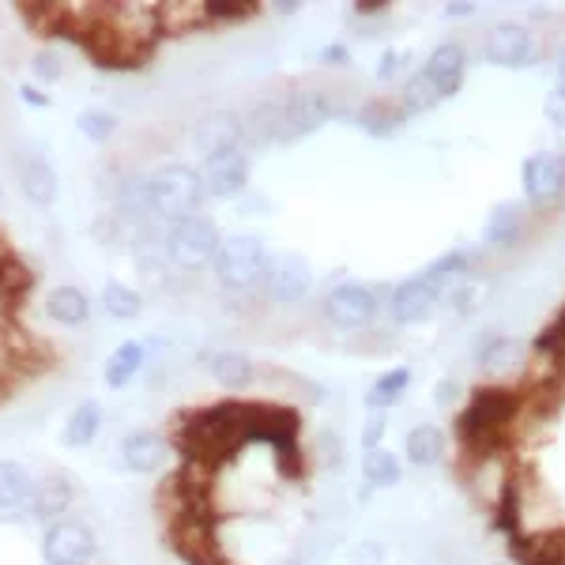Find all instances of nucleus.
<instances>
[{"instance_id": "1", "label": "nucleus", "mask_w": 565, "mask_h": 565, "mask_svg": "<svg viewBox=\"0 0 565 565\" xmlns=\"http://www.w3.org/2000/svg\"><path fill=\"white\" fill-rule=\"evenodd\" d=\"M121 200L132 218H154L162 226H174L181 218L200 212L204 181H200V170L189 167V162H167V167L132 181L121 193Z\"/></svg>"}, {"instance_id": "2", "label": "nucleus", "mask_w": 565, "mask_h": 565, "mask_svg": "<svg viewBox=\"0 0 565 565\" xmlns=\"http://www.w3.org/2000/svg\"><path fill=\"white\" fill-rule=\"evenodd\" d=\"M516 415V396L509 388H476L471 392V404L463 407L457 434L460 445L476 460H487L505 445V430Z\"/></svg>"}, {"instance_id": "3", "label": "nucleus", "mask_w": 565, "mask_h": 565, "mask_svg": "<svg viewBox=\"0 0 565 565\" xmlns=\"http://www.w3.org/2000/svg\"><path fill=\"white\" fill-rule=\"evenodd\" d=\"M268 245L257 234H223V245L215 253L212 276L223 290L231 295H249V290L264 287L268 276Z\"/></svg>"}, {"instance_id": "4", "label": "nucleus", "mask_w": 565, "mask_h": 565, "mask_svg": "<svg viewBox=\"0 0 565 565\" xmlns=\"http://www.w3.org/2000/svg\"><path fill=\"white\" fill-rule=\"evenodd\" d=\"M223 245V234L212 218L204 215H189L181 223L167 226V238H162V253L174 264L178 271H207L215 264V253Z\"/></svg>"}, {"instance_id": "5", "label": "nucleus", "mask_w": 565, "mask_h": 565, "mask_svg": "<svg viewBox=\"0 0 565 565\" xmlns=\"http://www.w3.org/2000/svg\"><path fill=\"white\" fill-rule=\"evenodd\" d=\"M98 554L95 527L79 516H61L42 532V562L45 565H90Z\"/></svg>"}, {"instance_id": "6", "label": "nucleus", "mask_w": 565, "mask_h": 565, "mask_svg": "<svg viewBox=\"0 0 565 565\" xmlns=\"http://www.w3.org/2000/svg\"><path fill=\"white\" fill-rule=\"evenodd\" d=\"M313 290V264L302 253H271L264 295L276 306H298Z\"/></svg>"}, {"instance_id": "7", "label": "nucleus", "mask_w": 565, "mask_h": 565, "mask_svg": "<svg viewBox=\"0 0 565 565\" xmlns=\"http://www.w3.org/2000/svg\"><path fill=\"white\" fill-rule=\"evenodd\" d=\"M79 501V479L72 471H45L42 479H34V494L23 516H31L34 524H53L61 516H72V505Z\"/></svg>"}, {"instance_id": "8", "label": "nucleus", "mask_w": 565, "mask_h": 565, "mask_svg": "<svg viewBox=\"0 0 565 565\" xmlns=\"http://www.w3.org/2000/svg\"><path fill=\"white\" fill-rule=\"evenodd\" d=\"M377 295L362 282H343L324 298V321L340 332H362L377 321Z\"/></svg>"}, {"instance_id": "9", "label": "nucleus", "mask_w": 565, "mask_h": 565, "mask_svg": "<svg viewBox=\"0 0 565 565\" xmlns=\"http://www.w3.org/2000/svg\"><path fill=\"white\" fill-rule=\"evenodd\" d=\"M117 457H121V468L132 471V476H159L174 460V445L162 430H132L117 441Z\"/></svg>"}, {"instance_id": "10", "label": "nucleus", "mask_w": 565, "mask_h": 565, "mask_svg": "<svg viewBox=\"0 0 565 565\" xmlns=\"http://www.w3.org/2000/svg\"><path fill=\"white\" fill-rule=\"evenodd\" d=\"M200 181H204V196L234 200L249 185V154L245 148H226L218 154H207L200 167Z\"/></svg>"}, {"instance_id": "11", "label": "nucleus", "mask_w": 565, "mask_h": 565, "mask_svg": "<svg viewBox=\"0 0 565 565\" xmlns=\"http://www.w3.org/2000/svg\"><path fill=\"white\" fill-rule=\"evenodd\" d=\"M441 306V287L426 276V271H418V276L404 279L396 290H392L388 298V313L396 324H423L434 317V309Z\"/></svg>"}, {"instance_id": "12", "label": "nucleus", "mask_w": 565, "mask_h": 565, "mask_svg": "<svg viewBox=\"0 0 565 565\" xmlns=\"http://www.w3.org/2000/svg\"><path fill=\"white\" fill-rule=\"evenodd\" d=\"M482 57L498 68H524L532 61V31L524 23H494L482 42Z\"/></svg>"}, {"instance_id": "13", "label": "nucleus", "mask_w": 565, "mask_h": 565, "mask_svg": "<svg viewBox=\"0 0 565 565\" xmlns=\"http://www.w3.org/2000/svg\"><path fill=\"white\" fill-rule=\"evenodd\" d=\"M524 193L535 204H551L565 193V159L562 154L540 151L524 162Z\"/></svg>"}, {"instance_id": "14", "label": "nucleus", "mask_w": 565, "mask_h": 565, "mask_svg": "<svg viewBox=\"0 0 565 565\" xmlns=\"http://www.w3.org/2000/svg\"><path fill=\"white\" fill-rule=\"evenodd\" d=\"M242 117L231 114V109H215V114H204L193 129V148L204 154H218L226 148H242Z\"/></svg>"}, {"instance_id": "15", "label": "nucleus", "mask_w": 565, "mask_h": 565, "mask_svg": "<svg viewBox=\"0 0 565 565\" xmlns=\"http://www.w3.org/2000/svg\"><path fill=\"white\" fill-rule=\"evenodd\" d=\"M15 181H20L23 196L31 200V204H39V207H50L53 200H57V193H61L57 170H53L42 154H31V151L15 159Z\"/></svg>"}, {"instance_id": "16", "label": "nucleus", "mask_w": 565, "mask_h": 565, "mask_svg": "<svg viewBox=\"0 0 565 565\" xmlns=\"http://www.w3.org/2000/svg\"><path fill=\"white\" fill-rule=\"evenodd\" d=\"M423 72L430 76V84L441 90V98H452L463 84V72H468V53L457 42H441L437 50L426 57Z\"/></svg>"}, {"instance_id": "17", "label": "nucleus", "mask_w": 565, "mask_h": 565, "mask_svg": "<svg viewBox=\"0 0 565 565\" xmlns=\"http://www.w3.org/2000/svg\"><path fill=\"white\" fill-rule=\"evenodd\" d=\"M204 370L212 373V381L226 392H245L257 385V366L249 354L242 351H207Z\"/></svg>"}, {"instance_id": "18", "label": "nucleus", "mask_w": 565, "mask_h": 565, "mask_svg": "<svg viewBox=\"0 0 565 565\" xmlns=\"http://www.w3.org/2000/svg\"><path fill=\"white\" fill-rule=\"evenodd\" d=\"M509 554L521 565H565V532L509 535Z\"/></svg>"}, {"instance_id": "19", "label": "nucleus", "mask_w": 565, "mask_h": 565, "mask_svg": "<svg viewBox=\"0 0 565 565\" xmlns=\"http://www.w3.org/2000/svg\"><path fill=\"white\" fill-rule=\"evenodd\" d=\"M103 426H106L103 404L98 399H79L72 407V415L65 418V426H61V445L65 449H90L103 437Z\"/></svg>"}, {"instance_id": "20", "label": "nucleus", "mask_w": 565, "mask_h": 565, "mask_svg": "<svg viewBox=\"0 0 565 565\" xmlns=\"http://www.w3.org/2000/svg\"><path fill=\"white\" fill-rule=\"evenodd\" d=\"M42 309H45V317L61 328H79V324L90 321V298L79 287H72V282L53 287L50 295H45Z\"/></svg>"}, {"instance_id": "21", "label": "nucleus", "mask_w": 565, "mask_h": 565, "mask_svg": "<svg viewBox=\"0 0 565 565\" xmlns=\"http://www.w3.org/2000/svg\"><path fill=\"white\" fill-rule=\"evenodd\" d=\"M204 26H212L204 0H167V4H159L162 34H196Z\"/></svg>"}, {"instance_id": "22", "label": "nucleus", "mask_w": 565, "mask_h": 565, "mask_svg": "<svg viewBox=\"0 0 565 565\" xmlns=\"http://www.w3.org/2000/svg\"><path fill=\"white\" fill-rule=\"evenodd\" d=\"M34 494V476L20 460H0V513H26Z\"/></svg>"}, {"instance_id": "23", "label": "nucleus", "mask_w": 565, "mask_h": 565, "mask_svg": "<svg viewBox=\"0 0 565 565\" xmlns=\"http://www.w3.org/2000/svg\"><path fill=\"white\" fill-rule=\"evenodd\" d=\"M407 114L399 103H392V98H370L366 106L359 109V129L377 136V140H388V136H396L404 129Z\"/></svg>"}, {"instance_id": "24", "label": "nucleus", "mask_w": 565, "mask_h": 565, "mask_svg": "<svg viewBox=\"0 0 565 565\" xmlns=\"http://www.w3.org/2000/svg\"><path fill=\"white\" fill-rule=\"evenodd\" d=\"M445 449H449V441H445V434L430 423H418L404 441V457L412 460L415 468H434V463H441Z\"/></svg>"}, {"instance_id": "25", "label": "nucleus", "mask_w": 565, "mask_h": 565, "mask_svg": "<svg viewBox=\"0 0 565 565\" xmlns=\"http://www.w3.org/2000/svg\"><path fill=\"white\" fill-rule=\"evenodd\" d=\"M143 354H148V348H143L140 340H125L121 348H117L114 354L106 359V366H103V381L109 388H125L129 381L136 377V373L143 370Z\"/></svg>"}, {"instance_id": "26", "label": "nucleus", "mask_w": 565, "mask_h": 565, "mask_svg": "<svg viewBox=\"0 0 565 565\" xmlns=\"http://www.w3.org/2000/svg\"><path fill=\"white\" fill-rule=\"evenodd\" d=\"M476 359H479V366L482 370H513L516 362L524 359V348L516 340H509V335H498V332H490V335H482V340L476 343Z\"/></svg>"}, {"instance_id": "27", "label": "nucleus", "mask_w": 565, "mask_h": 565, "mask_svg": "<svg viewBox=\"0 0 565 565\" xmlns=\"http://www.w3.org/2000/svg\"><path fill=\"white\" fill-rule=\"evenodd\" d=\"M521 226H524V207L521 204H498L494 215L487 218V226H482V238L490 245H498V249H505V245H513L521 238Z\"/></svg>"}, {"instance_id": "28", "label": "nucleus", "mask_w": 565, "mask_h": 565, "mask_svg": "<svg viewBox=\"0 0 565 565\" xmlns=\"http://www.w3.org/2000/svg\"><path fill=\"white\" fill-rule=\"evenodd\" d=\"M407 385H412V370L396 366V370L381 373V377L373 381L370 392H366V407H370V412H388L392 404H399V399H404Z\"/></svg>"}, {"instance_id": "29", "label": "nucleus", "mask_w": 565, "mask_h": 565, "mask_svg": "<svg viewBox=\"0 0 565 565\" xmlns=\"http://www.w3.org/2000/svg\"><path fill=\"white\" fill-rule=\"evenodd\" d=\"M441 90L430 84V76H426L423 68L415 72V76H407L404 90H399V106H404V114H430L434 106H441Z\"/></svg>"}, {"instance_id": "30", "label": "nucleus", "mask_w": 565, "mask_h": 565, "mask_svg": "<svg viewBox=\"0 0 565 565\" xmlns=\"http://www.w3.org/2000/svg\"><path fill=\"white\" fill-rule=\"evenodd\" d=\"M103 309L114 317V321H136V317L143 313V298H140V290L125 287V282H106Z\"/></svg>"}, {"instance_id": "31", "label": "nucleus", "mask_w": 565, "mask_h": 565, "mask_svg": "<svg viewBox=\"0 0 565 565\" xmlns=\"http://www.w3.org/2000/svg\"><path fill=\"white\" fill-rule=\"evenodd\" d=\"M362 479H366V487H396L399 460L388 449H370L362 457Z\"/></svg>"}, {"instance_id": "32", "label": "nucleus", "mask_w": 565, "mask_h": 565, "mask_svg": "<svg viewBox=\"0 0 565 565\" xmlns=\"http://www.w3.org/2000/svg\"><path fill=\"white\" fill-rule=\"evenodd\" d=\"M117 114H109V109H84V114L76 117V129L84 140L90 143H106V140H114L117 136Z\"/></svg>"}, {"instance_id": "33", "label": "nucleus", "mask_w": 565, "mask_h": 565, "mask_svg": "<svg viewBox=\"0 0 565 565\" xmlns=\"http://www.w3.org/2000/svg\"><path fill=\"white\" fill-rule=\"evenodd\" d=\"M31 76L42 79V84H57L65 76V57L57 50H39L31 53Z\"/></svg>"}, {"instance_id": "34", "label": "nucleus", "mask_w": 565, "mask_h": 565, "mask_svg": "<svg viewBox=\"0 0 565 565\" xmlns=\"http://www.w3.org/2000/svg\"><path fill=\"white\" fill-rule=\"evenodd\" d=\"M204 4H207V20L212 23H238L257 12V4H242V0H204Z\"/></svg>"}, {"instance_id": "35", "label": "nucleus", "mask_w": 565, "mask_h": 565, "mask_svg": "<svg viewBox=\"0 0 565 565\" xmlns=\"http://www.w3.org/2000/svg\"><path fill=\"white\" fill-rule=\"evenodd\" d=\"M20 282L23 279H15L12 268L0 260V321H8V317H12V302H15V290H20Z\"/></svg>"}, {"instance_id": "36", "label": "nucleus", "mask_w": 565, "mask_h": 565, "mask_svg": "<svg viewBox=\"0 0 565 565\" xmlns=\"http://www.w3.org/2000/svg\"><path fill=\"white\" fill-rule=\"evenodd\" d=\"M348 565H385V546L373 543V540L354 543L348 551Z\"/></svg>"}, {"instance_id": "37", "label": "nucleus", "mask_w": 565, "mask_h": 565, "mask_svg": "<svg viewBox=\"0 0 565 565\" xmlns=\"http://www.w3.org/2000/svg\"><path fill=\"white\" fill-rule=\"evenodd\" d=\"M407 53L404 50H388L385 57H381V65H377V79L381 84H388V79H399L404 76V68H407Z\"/></svg>"}, {"instance_id": "38", "label": "nucleus", "mask_w": 565, "mask_h": 565, "mask_svg": "<svg viewBox=\"0 0 565 565\" xmlns=\"http://www.w3.org/2000/svg\"><path fill=\"white\" fill-rule=\"evenodd\" d=\"M321 463L324 468H343V441H340V434H321Z\"/></svg>"}, {"instance_id": "39", "label": "nucleus", "mask_w": 565, "mask_h": 565, "mask_svg": "<svg viewBox=\"0 0 565 565\" xmlns=\"http://www.w3.org/2000/svg\"><path fill=\"white\" fill-rule=\"evenodd\" d=\"M460 381H452V377H445V381H437V388H434V404L441 407V412H452V407L460 404Z\"/></svg>"}, {"instance_id": "40", "label": "nucleus", "mask_w": 565, "mask_h": 565, "mask_svg": "<svg viewBox=\"0 0 565 565\" xmlns=\"http://www.w3.org/2000/svg\"><path fill=\"white\" fill-rule=\"evenodd\" d=\"M385 430H388V423H385V415L381 412H373V418L366 423V430H362V449H381V437H385Z\"/></svg>"}, {"instance_id": "41", "label": "nucleus", "mask_w": 565, "mask_h": 565, "mask_svg": "<svg viewBox=\"0 0 565 565\" xmlns=\"http://www.w3.org/2000/svg\"><path fill=\"white\" fill-rule=\"evenodd\" d=\"M562 343H565V309H562L558 321H554V324L540 335V351H558Z\"/></svg>"}, {"instance_id": "42", "label": "nucleus", "mask_w": 565, "mask_h": 565, "mask_svg": "<svg viewBox=\"0 0 565 565\" xmlns=\"http://www.w3.org/2000/svg\"><path fill=\"white\" fill-rule=\"evenodd\" d=\"M546 117H551L558 129H565V87H554L546 95Z\"/></svg>"}, {"instance_id": "43", "label": "nucleus", "mask_w": 565, "mask_h": 565, "mask_svg": "<svg viewBox=\"0 0 565 565\" xmlns=\"http://www.w3.org/2000/svg\"><path fill=\"white\" fill-rule=\"evenodd\" d=\"M321 61H324V65H332V68H343V65H351V53H348V45H324Z\"/></svg>"}, {"instance_id": "44", "label": "nucleus", "mask_w": 565, "mask_h": 565, "mask_svg": "<svg viewBox=\"0 0 565 565\" xmlns=\"http://www.w3.org/2000/svg\"><path fill=\"white\" fill-rule=\"evenodd\" d=\"M20 95H23V103H26V106H39V109L50 106V98H45L42 90H39V87H31V84H23V87H20Z\"/></svg>"}, {"instance_id": "45", "label": "nucleus", "mask_w": 565, "mask_h": 565, "mask_svg": "<svg viewBox=\"0 0 565 565\" xmlns=\"http://www.w3.org/2000/svg\"><path fill=\"white\" fill-rule=\"evenodd\" d=\"M388 8V0H359V4H354V12L359 15H381Z\"/></svg>"}, {"instance_id": "46", "label": "nucleus", "mask_w": 565, "mask_h": 565, "mask_svg": "<svg viewBox=\"0 0 565 565\" xmlns=\"http://www.w3.org/2000/svg\"><path fill=\"white\" fill-rule=\"evenodd\" d=\"M476 12V4H449V15H471Z\"/></svg>"}, {"instance_id": "47", "label": "nucleus", "mask_w": 565, "mask_h": 565, "mask_svg": "<svg viewBox=\"0 0 565 565\" xmlns=\"http://www.w3.org/2000/svg\"><path fill=\"white\" fill-rule=\"evenodd\" d=\"M276 12L279 15H290V12H298V4H295V0H282V4H276Z\"/></svg>"}, {"instance_id": "48", "label": "nucleus", "mask_w": 565, "mask_h": 565, "mask_svg": "<svg viewBox=\"0 0 565 565\" xmlns=\"http://www.w3.org/2000/svg\"><path fill=\"white\" fill-rule=\"evenodd\" d=\"M558 87H565V50H562V57H558Z\"/></svg>"}, {"instance_id": "49", "label": "nucleus", "mask_w": 565, "mask_h": 565, "mask_svg": "<svg viewBox=\"0 0 565 565\" xmlns=\"http://www.w3.org/2000/svg\"><path fill=\"white\" fill-rule=\"evenodd\" d=\"M282 565H306V558H302V554H295V558H290V562H282Z\"/></svg>"}, {"instance_id": "50", "label": "nucleus", "mask_w": 565, "mask_h": 565, "mask_svg": "<svg viewBox=\"0 0 565 565\" xmlns=\"http://www.w3.org/2000/svg\"><path fill=\"white\" fill-rule=\"evenodd\" d=\"M494 565H505V562H494Z\"/></svg>"}, {"instance_id": "51", "label": "nucleus", "mask_w": 565, "mask_h": 565, "mask_svg": "<svg viewBox=\"0 0 565 565\" xmlns=\"http://www.w3.org/2000/svg\"><path fill=\"white\" fill-rule=\"evenodd\" d=\"M0 196H4V193H0Z\"/></svg>"}]
</instances>
